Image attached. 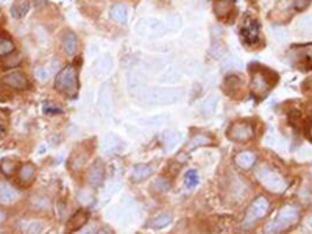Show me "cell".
Here are the masks:
<instances>
[{"mask_svg": "<svg viewBox=\"0 0 312 234\" xmlns=\"http://www.w3.org/2000/svg\"><path fill=\"white\" fill-rule=\"evenodd\" d=\"M278 75L273 70L265 69L262 66H251V83H250V91L254 98L262 100L268 92L272 91V87L276 84Z\"/></svg>", "mask_w": 312, "mask_h": 234, "instance_id": "obj_1", "label": "cell"}, {"mask_svg": "<svg viewBox=\"0 0 312 234\" xmlns=\"http://www.w3.org/2000/svg\"><path fill=\"white\" fill-rule=\"evenodd\" d=\"M134 98L148 105H172L181 98V91L174 87H148L145 86Z\"/></svg>", "mask_w": 312, "mask_h": 234, "instance_id": "obj_2", "label": "cell"}, {"mask_svg": "<svg viewBox=\"0 0 312 234\" xmlns=\"http://www.w3.org/2000/svg\"><path fill=\"white\" fill-rule=\"evenodd\" d=\"M300 220V211L295 206H284L281 208L276 214V217L272 222H268L264 228L265 234H278L281 231H286L292 225L298 223Z\"/></svg>", "mask_w": 312, "mask_h": 234, "instance_id": "obj_3", "label": "cell"}, {"mask_svg": "<svg viewBox=\"0 0 312 234\" xmlns=\"http://www.w3.org/2000/svg\"><path fill=\"white\" fill-rule=\"evenodd\" d=\"M78 72L75 66L69 64L66 66L55 78V89L60 91L69 98H74L78 94Z\"/></svg>", "mask_w": 312, "mask_h": 234, "instance_id": "obj_4", "label": "cell"}, {"mask_svg": "<svg viewBox=\"0 0 312 234\" xmlns=\"http://www.w3.org/2000/svg\"><path fill=\"white\" fill-rule=\"evenodd\" d=\"M289 63L298 70L312 69V44H295L287 52Z\"/></svg>", "mask_w": 312, "mask_h": 234, "instance_id": "obj_5", "label": "cell"}, {"mask_svg": "<svg viewBox=\"0 0 312 234\" xmlns=\"http://www.w3.org/2000/svg\"><path fill=\"white\" fill-rule=\"evenodd\" d=\"M256 177L265 189H268V191H272L275 194L284 192V189L287 187V183L284 178H282V175L270 167H267V166H264L258 170Z\"/></svg>", "mask_w": 312, "mask_h": 234, "instance_id": "obj_6", "label": "cell"}, {"mask_svg": "<svg viewBox=\"0 0 312 234\" xmlns=\"http://www.w3.org/2000/svg\"><path fill=\"white\" fill-rule=\"evenodd\" d=\"M270 209V201H268L265 197H258L251 201V204L248 206L247 212H245V218H244V226H251L254 222L261 220V218L268 212Z\"/></svg>", "mask_w": 312, "mask_h": 234, "instance_id": "obj_7", "label": "cell"}, {"mask_svg": "<svg viewBox=\"0 0 312 234\" xmlns=\"http://www.w3.org/2000/svg\"><path fill=\"white\" fill-rule=\"evenodd\" d=\"M254 135V128L250 122H245V121H239V122H234L230 125L228 128V139L231 141H236V142H245V141H250Z\"/></svg>", "mask_w": 312, "mask_h": 234, "instance_id": "obj_8", "label": "cell"}, {"mask_svg": "<svg viewBox=\"0 0 312 234\" xmlns=\"http://www.w3.org/2000/svg\"><path fill=\"white\" fill-rule=\"evenodd\" d=\"M240 38L248 46H253V44H258L259 41V24L258 21H254L253 18H247L245 22L240 27Z\"/></svg>", "mask_w": 312, "mask_h": 234, "instance_id": "obj_9", "label": "cell"}, {"mask_svg": "<svg viewBox=\"0 0 312 234\" xmlns=\"http://www.w3.org/2000/svg\"><path fill=\"white\" fill-rule=\"evenodd\" d=\"M4 83L13 89H18V91H24L28 87V80H27V75L21 70H13L10 74H7L4 77Z\"/></svg>", "mask_w": 312, "mask_h": 234, "instance_id": "obj_10", "label": "cell"}, {"mask_svg": "<svg viewBox=\"0 0 312 234\" xmlns=\"http://www.w3.org/2000/svg\"><path fill=\"white\" fill-rule=\"evenodd\" d=\"M86 180L94 187L100 186L103 183V180H105V167L102 164V161H95V163L88 169V172H86Z\"/></svg>", "mask_w": 312, "mask_h": 234, "instance_id": "obj_11", "label": "cell"}, {"mask_svg": "<svg viewBox=\"0 0 312 234\" xmlns=\"http://www.w3.org/2000/svg\"><path fill=\"white\" fill-rule=\"evenodd\" d=\"M156 167L153 163H147V164H137L134 166V169L131 170V175H130V180L133 183H140L147 180L148 177H151V175L154 173Z\"/></svg>", "mask_w": 312, "mask_h": 234, "instance_id": "obj_12", "label": "cell"}, {"mask_svg": "<svg viewBox=\"0 0 312 234\" xmlns=\"http://www.w3.org/2000/svg\"><path fill=\"white\" fill-rule=\"evenodd\" d=\"M112 70V60L109 55H102L100 58H97V61L94 63V75L97 78H106L109 75V72Z\"/></svg>", "mask_w": 312, "mask_h": 234, "instance_id": "obj_13", "label": "cell"}, {"mask_svg": "<svg viewBox=\"0 0 312 234\" xmlns=\"http://www.w3.org/2000/svg\"><path fill=\"white\" fill-rule=\"evenodd\" d=\"M140 25L144 27V32L145 35H150V36H163L166 33V25L163 21L156 19V18H151V19H145L144 22H140Z\"/></svg>", "mask_w": 312, "mask_h": 234, "instance_id": "obj_14", "label": "cell"}, {"mask_svg": "<svg viewBox=\"0 0 312 234\" xmlns=\"http://www.w3.org/2000/svg\"><path fill=\"white\" fill-rule=\"evenodd\" d=\"M88 212L86 211H77L72 217L69 218V222H67V225H66V234H72V232H75L77 229H81L84 225H86V222H88Z\"/></svg>", "mask_w": 312, "mask_h": 234, "instance_id": "obj_15", "label": "cell"}, {"mask_svg": "<svg viewBox=\"0 0 312 234\" xmlns=\"http://www.w3.org/2000/svg\"><path fill=\"white\" fill-rule=\"evenodd\" d=\"M163 149L166 150V152H174L178 145H180V142H181V133L180 131H177V130H169V131H166V133L163 135Z\"/></svg>", "mask_w": 312, "mask_h": 234, "instance_id": "obj_16", "label": "cell"}, {"mask_svg": "<svg viewBox=\"0 0 312 234\" xmlns=\"http://www.w3.org/2000/svg\"><path fill=\"white\" fill-rule=\"evenodd\" d=\"M18 197H19L18 191L10 183H7V181L0 183V201L5 203V204H10V203L16 201Z\"/></svg>", "mask_w": 312, "mask_h": 234, "instance_id": "obj_17", "label": "cell"}, {"mask_svg": "<svg viewBox=\"0 0 312 234\" xmlns=\"http://www.w3.org/2000/svg\"><path fill=\"white\" fill-rule=\"evenodd\" d=\"M63 49L67 56H74L78 50V38L74 32H66L63 36Z\"/></svg>", "mask_w": 312, "mask_h": 234, "instance_id": "obj_18", "label": "cell"}, {"mask_svg": "<svg viewBox=\"0 0 312 234\" xmlns=\"http://www.w3.org/2000/svg\"><path fill=\"white\" fill-rule=\"evenodd\" d=\"M123 149V142L114 136V135H106L105 139H103V152L108 153V155H112V153H117Z\"/></svg>", "mask_w": 312, "mask_h": 234, "instance_id": "obj_19", "label": "cell"}, {"mask_svg": "<svg viewBox=\"0 0 312 234\" xmlns=\"http://www.w3.org/2000/svg\"><path fill=\"white\" fill-rule=\"evenodd\" d=\"M217 105H219V97L216 94H211L208 95L203 101H202V105H200V114L203 117H209L216 112L217 109Z\"/></svg>", "mask_w": 312, "mask_h": 234, "instance_id": "obj_20", "label": "cell"}, {"mask_svg": "<svg viewBox=\"0 0 312 234\" xmlns=\"http://www.w3.org/2000/svg\"><path fill=\"white\" fill-rule=\"evenodd\" d=\"M222 87L228 95H236V92H240V89H242V80L237 75H228L225 78Z\"/></svg>", "mask_w": 312, "mask_h": 234, "instance_id": "obj_21", "label": "cell"}, {"mask_svg": "<svg viewBox=\"0 0 312 234\" xmlns=\"http://www.w3.org/2000/svg\"><path fill=\"white\" fill-rule=\"evenodd\" d=\"M35 173H36V169L33 164L30 163H27L24 164L21 169H19V173H18V177H19V181L22 186H28V184H32L33 180H35Z\"/></svg>", "mask_w": 312, "mask_h": 234, "instance_id": "obj_22", "label": "cell"}, {"mask_svg": "<svg viewBox=\"0 0 312 234\" xmlns=\"http://www.w3.org/2000/svg\"><path fill=\"white\" fill-rule=\"evenodd\" d=\"M111 19L117 22V24H125L126 19H128V8H126L125 4H116L109 11Z\"/></svg>", "mask_w": 312, "mask_h": 234, "instance_id": "obj_23", "label": "cell"}, {"mask_svg": "<svg viewBox=\"0 0 312 234\" xmlns=\"http://www.w3.org/2000/svg\"><path fill=\"white\" fill-rule=\"evenodd\" d=\"M234 161L240 169H250V167H253L254 163H256V155H254L253 152H248V150L240 152L236 155Z\"/></svg>", "mask_w": 312, "mask_h": 234, "instance_id": "obj_24", "label": "cell"}, {"mask_svg": "<svg viewBox=\"0 0 312 234\" xmlns=\"http://www.w3.org/2000/svg\"><path fill=\"white\" fill-rule=\"evenodd\" d=\"M98 105H100V109L103 114L109 112V109H111V87H109V84L102 86L100 95H98Z\"/></svg>", "mask_w": 312, "mask_h": 234, "instance_id": "obj_25", "label": "cell"}, {"mask_svg": "<svg viewBox=\"0 0 312 234\" xmlns=\"http://www.w3.org/2000/svg\"><path fill=\"white\" fill-rule=\"evenodd\" d=\"M28 11H30V4H28V0H16L14 5L11 7V16L14 19H22L27 16Z\"/></svg>", "mask_w": 312, "mask_h": 234, "instance_id": "obj_26", "label": "cell"}, {"mask_svg": "<svg viewBox=\"0 0 312 234\" xmlns=\"http://www.w3.org/2000/svg\"><path fill=\"white\" fill-rule=\"evenodd\" d=\"M234 8V0H219L216 4V13L219 18H228Z\"/></svg>", "mask_w": 312, "mask_h": 234, "instance_id": "obj_27", "label": "cell"}, {"mask_svg": "<svg viewBox=\"0 0 312 234\" xmlns=\"http://www.w3.org/2000/svg\"><path fill=\"white\" fill-rule=\"evenodd\" d=\"M170 222H172V215L170 214H161L158 217L151 218V220L148 222V226L153 228V229H161V228L167 226Z\"/></svg>", "mask_w": 312, "mask_h": 234, "instance_id": "obj_28", "label": "cell"}, {"mask_svg": "<svg viewBox=\"0 0 312 234\" xmlns=\"http://www.w3.org/2000/svg\"><path fill=\"white\" fill-rule=\"evenodd\" d=\"M13 52H14V42L10 38L0 35V60H4V58H7Z\"/></svg>", "mask_w": 312, "mask_h": 234, "instance_id": "obj_29", "label": "cell"}, {"mask_svg": "<svg viewBox=\"0 0 312 234\" xmlns=\"http://www.w3.org/2000/svg\"><path fill=\"white\" fill-rule=\"evenodd\" d=\"M200 183V175H198L197 170H188L186 175H184V186L188 189H194Z\"/></svg>", "mask_w": 312, "mask_h": 234, "instance_id": "obj_30", "label": "cell"}, {"mask_svg": "<svg viewBox=\"0 0 312 234\" xmlns=\"http://www.w3.org/2000/svg\"><path fill=\"white\" fill-rule=\"evenodd\" d=\"M211 138L206 136V135H195L191 142H189V149H197V147H202V145H208L211 144Z\"/></svg>", "mask_w": 312, "mask_h": 234, "instance_id": "obj_31", "label": "cell"}, {"mask_svg": "<svg viewBox=\"0 0 312 234\" xmlns=\"http://www.w3.org/2000/svg\"><path fill=\"white\" fill-rule=\"evenodd\" d=\"M300 32H304V33H310L312 32V14L310 16H306V18H301L296 24Z\"/></svg>", "mask_w": 312, "mask_h": 234, "instance_id": "obj_32", "label": "cell"}, {"mask_svg": "<svg viewBox=\"0 0 312 234\" xmlns=\"http://www.w3.org/2000/svg\"><path fill=\"white\" fill-rule=\"evenodd\" d=\"M42 229H44V223L42 222H32L27 226V234H39Z\"/></svg>", "mask_w": 312, "mask_h": 234, "instance_id": "obj_33", "label": "cell"}, {"mask_svg": "<svg viewBox=\"0 0 312 234\" xmlns=\"http://www.w3.org/2000/svg\"><path fill=\"white\" fill-rule=\"evenodd\" d=\"M154 187H156V191H160V192H167L170 189V183L166 178H160L158 181L154 183Z\"/></svg>", "mask_w": 312, "mask_h": 234, "instance_id": "obj_34", "label": "cell"}, {"mask_svg": "<svg viewBox=\"0 0 312 234\" xmlns=\"http://www.w3.org/2000/svg\"><path fill=\"white\" fill-rule=\"evenodd\" d=\"M14 166H16V163H13V161L7 159V161H4V163H2V172L7 175V177H10V175H13V172H14Z\"/></svg>", "mask_w": 312, "mask_h": 234, "instance_id": "obj_35", "label": "cell"}, {"mask_svg": "<svg viewBox=\"0 0 312 234\" xmlns=\"http://www.w3.org/2000/svg\"><path fill=\"white\" fill-rule=\"evenodd\" d=\"M42 111H44V114H61L63 112V109L61 108H58V106H55V105H52V103H46L44 105V108H42Z\"/></svg>", "mask_w": 312, "mask_h": 234, "instance_id": "obj_36", "label": "cell"}, {"mask_svg": "<svg viewBox=\"0 0 312 234\" xmlns=\"http://www.w3.org/2000/svg\"><path fill=\"white\" fill-rule=\"evenodd\" d=\"M239 67H242V64H240L236 58H230L228 61L223 63V70H228V69H239Z\"/></svg>", "mask_w": 312, "mask_h": 234, "instance_id": "obj_37", "label": "cell"}, {"mask_svg": "<svg viewBox=\"0 0 312 234\" xmlns=\"http://www.w3.org/2000/svg\"><path fill=\"white\" fill-rule=\"evenodd\" d=\"M36 78L41 80V81H46L49 78V72L44 67H38L36 69Z\"/></svg>", "mask_w": 312, "mask_h": 234, "instance_id": "obj_38", "label": "cell"}, {"mask_svg": "<svg viewBox=\"0 0 312 234\" xmlns=\"http://www.w3.org/2000/svg\"><path fill=\"white\" fill-rule=\"evenodd\" d=\"M310 0H293V5L296 10H304L307 5H309Z\"/></svg>", "mask_w": 312, "mask_h": 234, "instance_id": "obj_39", "label": "cell"}, {"mask_svg": "<svg viewBox=\"0 0 312 234\" xmlns=\"http://www.w3.org/2000/svg\"><path fill=\"white\" fill-rule=\"evenodd\" d=\"M306 226H307V229H310V231H312V214L307 217V220H306Z\"/></svg>", "mask_w": 312, "mask_h": 234, "instance_id": "obj_40", "label": "cell"}, {"mask_svg": "<svg viewBox=\"0 0 312 234\" xmlns=\"http://www.w3.org/2000/svg\"><path fill=\"white\" fill-rule=\"evenodd\" d=\"M84 232L83 234H92L94 232V226H89V228H86V229H83Z\"/></svg>", "mask_w": 312, "mask_h": 234, "instance_id": "obj_41", "label": "cell"}, {"mask_svg": "<svg viewBox=\"0 0 312 234\" xmlns=\"http://www.w3.org/2000/svg\"><path fill=\"white\" fill-rule=\"evenodd\" d=\"M4 133H5V125L0 122V136H4Z\"/></svg>", "mask_w": 312, "mask_h": 234, "instance_id": "obj_42", "label": "cell"}, {"mask_svg": "<svg viewBox=\"0 0 312 234\" xmlns=\"http://www.w3.org/2000/svg\"><path fill=\"white\" fill-rule=\"evenodd\" d=\"M304 87H307V89H310V91H312V78H310L307 83H304Z\"/></svg>", "mask_w": 312, "mask_h": 234, "instance_id": "obj_43", "label": "cell"}, {"mask_svg": "<svg viewBox=\"0 0 312 234\" xmlns=\"http://www.w3.org/2000/svg\"><path fill=\"white\" fill-rule=\"evenodd\" d=\"M4 218H5V214H4L2 211H0V223H2V222H4Z\"/></svg>", "mask_w": 312, "mask_h": 234, "instance_id": "obj_44", "label": "cell"}, {"mask_svg": "<svg viewBox=\"0 0 312 234\" xmlns=\"http://www.w3.org/2000/svg\"><path fill=\"white\" fill-rule=\"evenodd\" d=\"M309 135H310V139H312V127H310V130H309Z\"/></svg>", "mask_w": 312, "mask_h": 234, "instance_id": "obj_45", "label": "cell"}, {"mask_svg": "<svg viewBox=\"0 0 312 234\" xmlns=\"http://www.w3.org/2000/svg\"><path fill=\"white\" fill-rule=\"evenodd\" d=\"M98 234H106V232H103V231H100V232H98Z\"/></svg>", "mask_w": 312, "mask_h": 234, "instance_id": "obj_46", "label": "cell"}]
</instances>
